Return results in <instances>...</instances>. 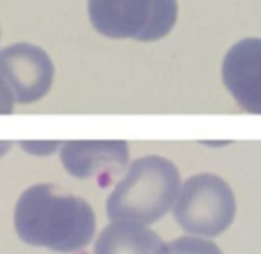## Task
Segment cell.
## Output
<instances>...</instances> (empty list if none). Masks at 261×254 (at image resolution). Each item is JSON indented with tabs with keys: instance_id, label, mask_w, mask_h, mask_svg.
<instances>
[{
	"instance_id": "obj_1",
	"label": "cell",
	"mask_w": 261,
	"mask_h": 254,
	"mask_svg": "<svg viewBox=\"0 0 261 254\" xmlns=\"http://www.w3.org/2000/svg\"><path fill=\"white\" fill-rule=\"evenodd\" d=\"M95 213L84 199L58 192L52 185H34L20 195L15 229L22 242L56 252H75L95 235Z\"/></svg>"
},
{
	"instance_id": "obj_2",
	"label": "cell",
	"mask_w": 261,
	"mask_h": 254,
	"mask_svg": "<svg viewBox=\"0 0 261 254\" xmlns=\"http://www.w3.org/2000/svg\"><path fill=\"white\" fill-rule=\"evenodd\" d=\"M179 188L181 175L172 161L161 156L140 158L108 197L106 211L111 222L154 224L174 206Z\"/></svg>"
},
{
	"instance_id": "obj_3",
	"label": "cell",
	"mask_w": 261,
	"mask_h": 254,
	"mask_svg": "<svg viewBox=\"0 0 261 254\" xmlns=\"http://www.w3.org/2000/svg\"><path fill=\"white\" fill-rule=\"evenodd\" d=\"M91 26L115 40L156 41L177 22V0H90Z\"/></svg>"
},
{
	"instance_id": "obj_4",
	"label": "cell",
	"mask_w": 261,
	"mask_h": 254,
	"mask_svg": "<svg viewBox=\"0 0 261 254\" xmlns=\"http://www.w3.org/2000/svg\"><path fill=\"white\" fill-rule=\"evenodd\" d=\"M236 200L231 186L215 174H197L181 185L174 218L186 233L213 238L232 224Z\"/></svg>"
},
{
	"instance_id": "obj_5",
	"label": "cell",
	"mask_w": 261,
	"mask_h": 254,
	"mask_svg": "<svg viewBox=\"0 0 261 254\" xmlns=\"http://www.w3.org/2000/svg\"><path fill=\"white\" fill-rule=\"evenodd\" d=\"M0 79L8 84L16 104H33L50 90L54 65L43 48L16 43L0 50Z\"/></svg>"
},
{
	"instance_id": "obj_6",
	"label": "cell",
	"mask_w": 261,
	"mask_h": 254,
	"mask_svg": "<svg viewBox=\"0 0 261 254\" xmlns=\"http://www.w3.org/2000/svg\"><path fill=\"white\" fill-rule=\"evenodd\" d=\"M222 79L243 111L261 115L259 38H247L229 48L222 63Z\"/></svg>"
},
{
	"instance_id": "obj_7",
	"label": "cell",
	"mask_w": 261,
	"mask_h": 254,
	"mask_svg": "<svg viewBox=\"0 0 261 254\" xmlns=\"http://www.w3.org/2000/svg\"><path fill=\"white\" fill-rule=\"evenodd\" d=\"M129 147L125 142H68L61 145V163L70 175L79 179L118 174L127 167Z\"/></svg>"
},
{
	"instance_id": "obj_8",
	"label": "cell",
	"mask_w": 261,
	"mask_h": 254,
	"mask_svg": "<svg viewBox=\"0 0 261 254\" xmlns=\"http://www.w3.org/2000/svg\"><path fill=\"white\" fill-rule=\"evenodd\" d=\"M95 254H168V245L145 224L116 220L100 233Z\"/></svg>"
},
{
	"instance_id": "obj_9",
	"label": "cell",
	"mask_w": 261,
	"mask_h": 254,
	"mask_svg": "<svg viewBox=\"0 0 261 254\" xmlns=\"http://www.w3.org/2000/svg\"><path fill=\"white\" fill-rule=\"evenodd\" d=\"M168 254H222V250L213 242L197 236H182L168 245Z\"/></svg>"
},
{
	"instance_id": "obj_10",
	"label": "cell",
	"mask_w": 261,
	"mask_h": 254,
	"mask_svg": "<svg viewBox=\"0 0 261 254\" xmlns=\"http://www.w3.org/2000/svg\"><path fill=\"white\" fill-rule=\"evenodd\" d=\"M15 109V97L8 84L0 79V115H11Z\"/></svg>"
},
{
	"instance_id": "obj_11",
	"label": "cell",
	"mask_w": 261,
	"mask_h": 254,
	"mask_svg": "<svg viewBox=\"0 0 261 254\" xmlns=\"http://www.w3.org/2000/svg\"><path fill=\"white\" fill-rule=\"evenodd\" d=\"M59 143L50 142V143H22V149L27 150L31 154H36V156H47V154L54 153L56 149H59Z\"/></svg>"
},
{
	"instance_id": "obj_12",
	"label": "cell",
	"mask_w": 261,
	"mask_h": 254,
	"mask_svg": "<svg viewBox=\"0 0 261 254\" xmlns=\"http://www.w3.org/2000/svg\"><path fill=\"white\" fill-rule=\"evenodd\" d=\"M9 149H11V143H9V142H0V156H4Z\"/></svg>"
}]
</instances>
